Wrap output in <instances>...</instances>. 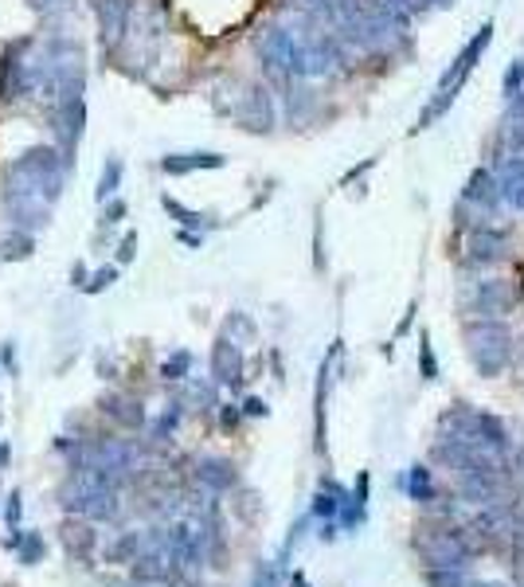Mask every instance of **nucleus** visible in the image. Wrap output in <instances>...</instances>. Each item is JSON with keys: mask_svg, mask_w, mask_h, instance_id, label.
Segmentation results:
<instances>
[{"mask_svg": "<svg viewBox=\"0 0 524 587\" xmlns=\"http://www.w3.org/2000/svg\"><path fill=\"white\" fill-rule=\"evenodd\" d=\"M493 44V24H486V28L477 32L474 39H470L466 48H462V56L450 63V71L442 75V83H439V90H435V102H430L427 110H423V118H419V125L415 130H427L435 118H442L450 107H454V98H458V90L466 87V78H470V71H474V63L482 56H486V48Z\"/></svg>", "mask_w": 524, "mask_h": 587, "instance_id": "obj_1", "label": "nucleus"}, {"mask_svg": "<svg viewBox=\"0 0 524 587\" xmlns=\"http://www.w3.org/2000/svg\"><path fill=\"white\" fill-rule=\"evenodd\" d=\"M462 208H477V216H493L501 208V188H497L493 169H477L462 188Z\"/></svg>", "mask_w": 524, "mask_h": 587, "instance_id": "obj_2", "label": "nucleus"}, {"mask_svg": "<svg viewBox=\"0 0 524 587\" xmlns=\"http://www.w3.org/2000/svg\"><path fill=\"white\" fill-rule=\"evenodd\" d=\"M505 250V232L501 228H477L470 235V262H493Z\"/></svg>", "mask_w": 524, "mask_h": 587, "instance_id": "obj_3", "label": "nucleus"}, {"mask_svg": "<svg viewBox=\"0 0 524 587\" xmlns=\"http://www.w3.org/2000/svg\"><path fill=\"white\" fill-rule=\"evenodd\" d=\"M501 188V204H509L513 212H524V181H497Z\"/></svg>", "mask_w": 524, "mask_h": 587, "instance_id": "obj_4", "label": "nucleus"}, {"mask_svg": "<svg viewBox=\"0 0 524 587\" xmlns=\"http://www.w3.org/2000/svg\"><path fill=\"white\" fill-rule=\"evenodd\" d=\"M430 9H450V4H454V0H427Z\"/></svg>", "mask_w": 524, "mask_h": 587, "instance_id": "obj_5", "label": "nucleus"}]
</instances>
